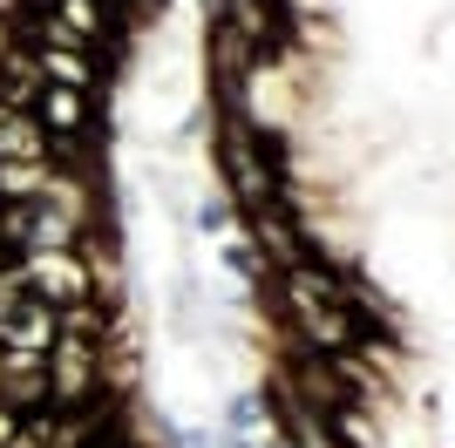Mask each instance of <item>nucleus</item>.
I'll return each instance as SVG.
<instances>
[{
  "label": "nucleus",
  "instance_id": "nucleus-1",
  "mask_svg": "<svg viewBox=\"0 0 455 448\" xmlns=\"http://www.w3.org/2000/svg\"><path fill=\"white\" fill-rule=\"evenodd\" d=\"M109 388H102V340L61 333L48 347V408H102Z\"/></svg>",
  "mask_w": 455,
  "mask_h": 448
},
{
  "label": "nucleus",
  "instance_id": "nucleus-2",
  "mask_svg": "<svg viewBox=\"0 0 455 448\" xmlns=\"http://www.w3.org/2000/svg\"><path fill=\"white\" fill-rule=\"evenodd\" d=\"M20 272H28V292H35L41 306H55V313H68V306H82V299H95L89 259H82V252H28Z\"/></svg>",
  "mask_w": 455,
  "mask_h": 448
},
{
  "label": "nucleus",
  "instance_id": "nucleus-3",
  "mask_svg": "<svg viewBox=\"0 0 455 448\" xmlns=\"http://www.w3.org/2000/svg\"><path fill=\"white\" fill-rule=\"evenodd\" d=\"M35 116H41V130H48V136H102L89 89H55V82H48L41 102H35Z\"/></svg>",
  "mask_w": 455,
  "mask_h": 448
},
{
  "label": "nucleus",
  "instance_id": "nucleus-4",
  "mask_svg": "<svg viewBox=\"0 0 455 448\" xmlns=\"http://www.w3.org/2000/svg\"><path fill=\"white\" fill-rule=\"evenodd\" d=\"M41 61V82H55V89H102L109 82V68L102 61H89V48H35Z\"/></svg>",
  "mask_w": 455,
  "mask_h": 448
},
{
  "label": "nucleus",
  "instance_id": "nucleus-5",
  "mask_svg": "<svg viewBox=\"0 0 455 448\" xmlns=\"http://www.w3.org/2000/svg\"><path fill=\"white\" fill-rule=\"evenodd\" d=\"M55 164H0V204H41Z\"/></svg>",
  "mask_w": 455,
  "mask_h": 448
},
{
  "label": "nucleus",
  "instance_id": "nucleus-6",
  "mask_svg": "<svg viewBox=\"0 0 455 448\" xmlns=\"http://www.w3.org/2000/svg\"><path fill=\"white\" fill-rule=\"evenodd\" d=\"M14 48H20V35H14V20H0V61L14 55Z\"/></svg>",
  "mask_w": 455,
  "mask_h": 448
}]
</instances>
